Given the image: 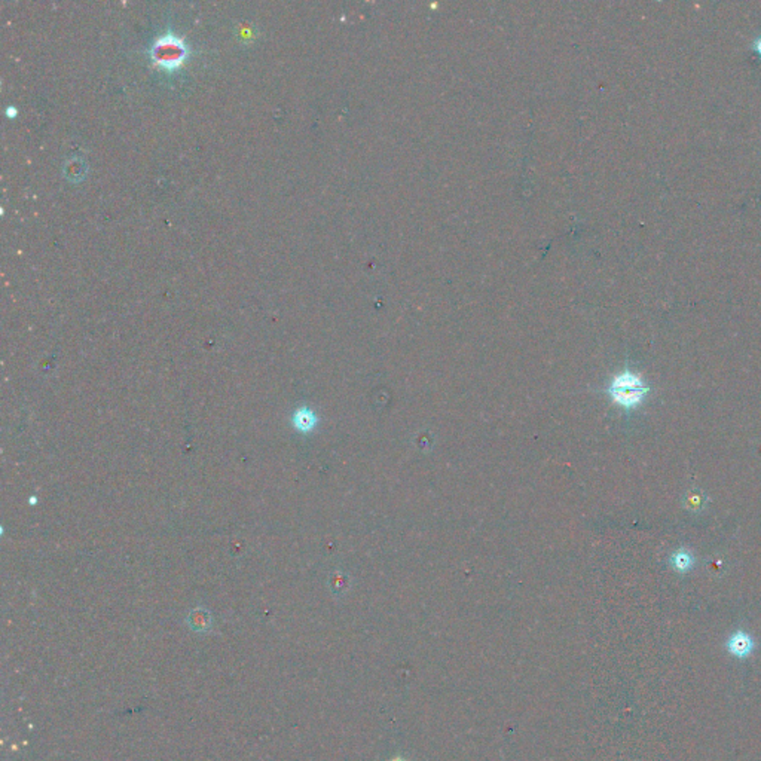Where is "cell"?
<instances>
[{
	"mask_svg": "<svg viewBox=\"0 0 761 761\" xmlns=\"http://www.w3.org/2000/svg\"><path fill=\"white\" fill-rule=\"evenodd\" d=\"M753 650H754L753 638L742 631L734 632L727 641V652L738 659L748 657L753 653Z\"/></svg>",
	"mask_w": 761,
	"mask_h": 761,
	"instance_id": "3957f363",
	"label": "cell"
},
{
	"mask_svg": "<svg viewBox=\"0 0 761 761\" xmlns=\"http://www.w3.org/2000/svg\"><path fill=\"white\" fill-rule=\"evenodd\" d=\"M292 422H293V426H295V429L297 431L311 433L317 426V417L311 409L301 408V409H297L296 412L293 414Z\"/></svg>",
	"mask_w": 761,
	"mask_h": 761,
	"instance_id": "277c9868",
	"label": "cell"
},
{
	"mask_svg": "<svg viewBox=\"0 0 761 761\" xmlns=\"http://www.w3.org/2000/svg\"><path fill=\"white\" fill-rule=\"evenodd\" d=\"M393 761H403V760H402V758H396V760H393Z\"/></svg>",
	"mask_w": 761,
	"mask_h": 761,
	"instance_id": "ba28073f",
	"label": "cell"
},
{
	"mask_svg": "<svg viewBox=\"0 0 761 761\" xmlns=\"http://www.w3.org/2000/svg\"><path fill=\"white\" fill-rule=\"evenodd\" d=\"M648 393H650V386L629 369L616 375L608 386L611 400L626 410L640 406Z\"/></svg>",
	"mask_w": 761,
	"mask_h": 761,
	"instance_id": "6da1fadb",
	"label": "cell"
},
{
	"mask_svg": "<svg viewBox=\"0 0 761 761\" xmlns=\"http://www.w3.org/2000/svg\"><path fill=\"white\" fill-rule=\"evenodd\" d=\"M189 623L195 631H204L210 626V617L206 611L198 610V611H194L192 616L189 617Z\"/></svg>",
	"mask_w": 761,
	"mask_h": 761,
	"instance_id": "8992f818",
	"label": "cell"
},
{
	"mask_svg": "<svg viewBox=\"0 0 761 761\" xmlns=\"http://www.w3.org/2000/svg\"><path fill=\"white\" fill-rule=\"evenodd\" d=\"M188 54L189 51L184 41L171 32L158 36L151 46L152 61L166 70H176L180 67Z\"/></svg>",
	"mask_w": 761,
	"mask_h": 761,
	"instance_id": "7a4b0ae2",
	"label": "cell"
},
{
	"mask_svg": "<svg viewBox=\"0 0 761 761\" xmlns=\"http://www.w3.org/2000/svg\"><path fill=\"white\" fill-rule=\"evenodd\" d=\"M671 565L677 572L685 574V572H689L693 568L694 558L689 551H685V548H680V551H677L675 553L671 556Z\"/></svg>",
	"mask_w": 761,
	"mask_h": 761,
	"instance_id": "5b68a950",
	"label": "cell"
},
{
	"mask_svg": "<svg viewBox=\"0 0 761 761\" xmlns=\"http://www.w3.org/2000/svg\"><path fill=\"white\" fill-rule=\"evenodd\" d=\"M754 49L757 51V54L761 57V36H758L755 42H754Z\"/></svg>",
	"mask_w": 761,
	"mask_h": 761,
	"instance_id": "52a82bcc",
	"label": "cell"
}]
</instances>
